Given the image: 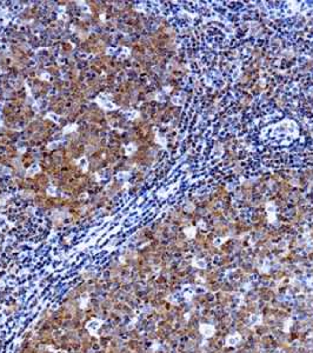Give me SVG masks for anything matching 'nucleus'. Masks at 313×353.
Here are the masks:
<instances>
[{"label": "nucleus", "mask_w": 313, "mask_h": 353, "mask_svg": "<svg viewBox=\"0 0 313 353\" xmlns=\"http://www.w3.org/2000/svg\"><path fill=\"white\" fill-rule=\"evenodd\" d=\"M199 331L204 338H211L215 333V327L213 325H210V324H201L199 327Z\"/></svg>", "instance_id": "f257e3e1"}, {"label": "nucleus", "mask_w": 313, "mask_h": 353, "mask_svg": "<svg viewBox=\"0 0 313 353\" xmlns=\"http://www.w3.org/2000/svg\"><path fill=\"white\" fill-rule=\"evenodd\" d=\"M240 340H241V337H240V334H231V336H229L227 338H226V345L227 346H236L237 344H239L240 343Z\"/></svg>", "instance_id": "f03ea898"}, {"label": "nucleus", "mask_w": 313, "mask_h": 353, "mask_svg": "<svg viewBox=\"0 0 313 353\" xmlns=\"http://www.w3.org/2000/svg\"><path fill=\"white\" fill-rule=\"evenodd\" d=\"M261 321H263V318H261V316H259V314H252V316L250 317V323H251V325H260Z\"/></svg>", "instance_id": "7ed1b4c3"}, {"label": "nucleus", "mask_w": 313, "mask_h": 353, "mask_svg": "<svg viewBox=\"0 0 313 353\" xmlns=\"http://www.w3.org/2000/svg\"><path fill=\"white\" fill-rule=\"evenodd\" d=\"M194 265H196L198 269H205V267H206V263H205L203 259H201V260H198L197 264H194Z\"/></svg>", "instance_id": "20e7f679"}, {"label": "nucleus", "mask_w": 313, "mask_h": 353, "mask_svg": "<svg viewBox=\"0 0 313 353\" xmlns=\"http://www.w3.org/2000/svg\"><path fill=\"white\" fill-rule=\"evenodd\" d=\"M194 292L197 293V294H200V293H205L206 290H205L203 286H198V287H196V291H194Z\"/></svg>", "instance_id": "39448f33"}]
</instances>
